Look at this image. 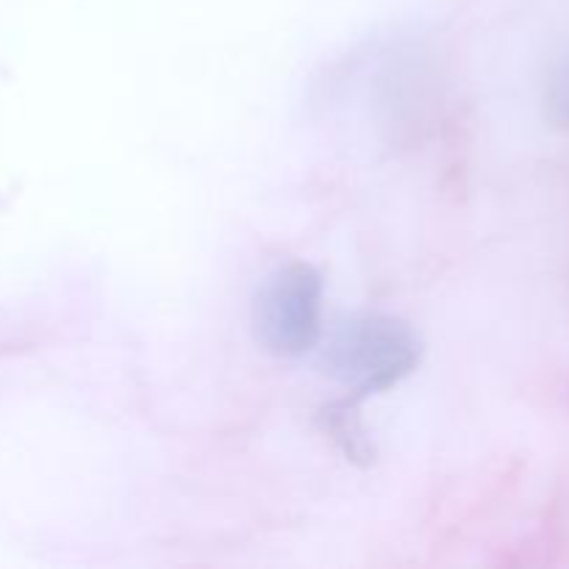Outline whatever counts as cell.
<instances>
[{"label": "cell", "mask_w": 569, "mask_h": 569, "mask_svg": "<svg viewBox=\"0 0 569 569\" xmlns=\"http://www.w3.org/2000/svg\"><path fill=\"white\" fill-rule=\"evenodd\" d=\"M548 117L556 128L569 131V56L556 61L548 81Z\"/></svg>", "instance_id": "cell-4"}, {"label": "cell", "mask_w": 569, "mask_h": 569, "mask_svg": "<svg viewBox=\"0 0 569 569\" xmlns=\"http://www.w3.org/2000/svg\"><path fill=\"white\" fill-rule=\"evenodd\" d=\"M356 406H359V400L353 398L337 400V403L326 406L317 420H320L322 431L342 448V453L350 461H356V465H370L376 450H372L370 439H367V431L361 426Z\"/></svg>", "instance_id": "cell-3"}, {"label": "cell", "mask_w": 569, "mask_h": 569, "mask_svg": "<svg viewBox=\"0 0 569 569\" xmlns=\"http://www.w3.org/2000/svg\"><path fill=\"white\" fill-rule=\"evenodd\" d=\"M420 356L422 342L409 322L392 315H359L337 326L322 361L350 398L361 400L411 376Z\"/></svg>", "instance_id": "cell-1"}, {"label": "cell", "mask_w": 569, "mask_h": 569, "mask_svg": "<svg viewBox=\"0 0 569 569\" xmlns=\"http://www.w3.org/2000/svg\"><path fill=\"white\" fill-rule=\"evenodd\" d=\"M256 339L272 356L295 359L317 348L322 333V278L306 261L276 267L253 298Z\"/></svg>", "instance_id": "cell-2"}]
</instances>
